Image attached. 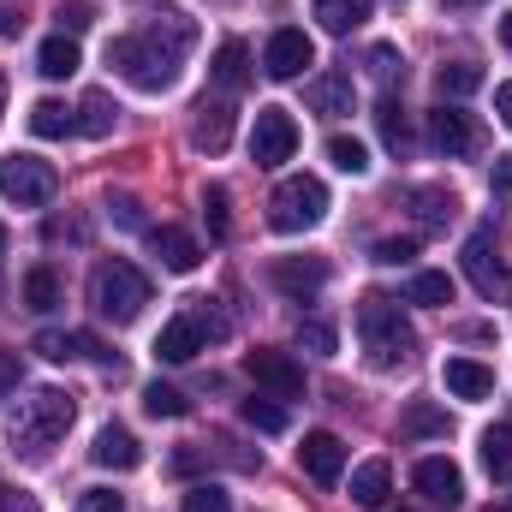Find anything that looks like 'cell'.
Returning a JSON list of instances; mask_svg holds the SVG:
<instances>
[{
  "mask_svg": "<svg viewBox=\"0 0 512 512\" xmlns=\"http://www.w3.org/2000/svg\"><path fill=\"white\" fill-rule=\"evenodd\" d=\"M411 256H417V239H382V245H376V262H382V268H405Z\"/></svg>",
  "mask_w": 512,
  "mask_h": 512,
  "instance_id": "43",
  "label": "cell"
},
{
  "mask_svg": "<svg viewBox=\"0 0 512 512\" xmlns=\"http://www.w3.org/2000/svg\"><path fill=\"white\" fill-rule=\"evenodd\" d=\"M90 459H96L102 471H137V465H143V447H137V435H131L126 423H108V429L96 435Z\"/></svg>",
  "mask_w": 512,
  "mask_h": 512,
  "instance_id": "17",
  "label": "cell"
},
{
  "mask_svg": "<svg viewBox=\"0 0 512 512\" xmlns=\"http://www.w3.org/2000/svg\"><path fill=\"white\" fill-rule=\"evenodd\" d=\"M0 489H6V483H0Z\"/></svg>",
  "mask_w": 512,
  "mask_h": 512,
  "instance_id": "57",
  "label": "cell"
},
{
  "mask_svg": "<svg viewBox=\"0 0 512 512\" xmlns=\"http://www.w3.org/2000/svg\"><path fill=\"white\" fill-rule=\"evenodd\" d=\"M429 143L447 155V161H459V155H471L477 149V126H471V114H459V108H435L429 114Z\"/></svg>",
  "mask_w": 512,
  "mask_h": 512,
  "instance_id": "15",
  "label": "cell"
},
{
  "mask_svg": "<svg viewBox=\"0 0 512 512\" xmlns=\"http://www.w3.org/2000/svg\"><path fill=\"white\" fill-rule=\"evenodd\" d=\"M310 12H316V24H322L328 36H352L358 24H370L376 0H316Z\"/></svg>",
  "mask_w": 512,
  "mask_h": 512,
  "instance_id": "21",
  "label": "cell"
},
{
  "mask_svg": "<svg viewBox=\"0 0 512 512\" xmlns=\"http://www.w3.org/2000/svg\"><path fill=\"white\" fill-rule=\"evenodd\" d=\"M143 411H149V417H185L191 399H185L179 387H167V382H149L143 387Z\"/></svg>",
  "mask_w": 512,
  "mask_h": 512,
  "instance_id": "36",
  "label": "cell"
},
{
  "mask_svg": "<svg viewBox=\"0 0 512 512\" xmlns=\"http://www.w3.org/2000/svg\"><path fill=\"white\" fill-rule=\"evenodd\" d=\"M24 304H30L36 316L60 310V274H54V268H30V274H24Z\"/></svg>",
  "mask_w": 512,
  "mask_h": 512,
  "instance_id": "32",
  "label": "cell"
},
{
  "mask_svg": "<svg viewBox=\"0 0 512 512\" xmlns=\"http://www.w3.org/2000/svg\"><path fill=\"white\" fill-rule=\"evenodd\" d=\"M358 340H364V358L376 364V370H399V364H411V352H417V334H411V322H405V310L382 298V292H370L364 304H358Z\"/></svg>",
  "mask_w": 512,
  "mask_h": 512,
  "instance_id": "2",
  "label": "cell"
},
{
  "mask_svg": "<svg viewBox=\"0 0 512 512\" xmlns=\"http://www.w3.org/2000/svg\"><path fill=\"white\" fill-rule=\"evenodd\" d=\"M489 185H495V191H512V155H495V167H489Z\"/></svg>",
  "mask_w": 512,
  "mask_h": 512,
  "instance_id": "48",
  "label": "cell"
},
{
  "mask_svg": "<svg viewBox=\"0 0 512 512\" xmlns=\"http://www.w3.org/2000/svg\"><path fill=\"white\" fill-rule=\"evenodd\" d=\"M501 42H507V48H512V12H507V18H501Z\"/></svg>",
  "mask_w": 512,
  "mask_h": 512,
  "instance_id": "52",
  "label": "cell"
},
{
  "mask_svg": "<svg viewBox=\"0 0 512 512\" xmlns=\"http://www.w3.org/2000/svg\"><path fill=\"white\" fill-rule=\"evenodd\" d=\"M495 114H501V126H512V84H495Z\"/></svg>",
  "mask_w": 512,
  "mask_h": 512,
  "instance_id": "50",
  "label": "cell"
},
{
  "mask_svg": "<svg viewBox=\"0 0 512 512\" xmlns=\"http://www.w3.org/2000/svg\"><path fill=\"white\" fill-rule=\"evenodd\" d=\"M191 143L209 149V155H221V149L233 143V102H221V96L209 102V96H203V102H197V120H191Z\"/></svg>",
  "mask_w": 512,
  "mask_h": 512,
  "instance_id": "16",
  "label": "cell"
},
{
  "mask_svg": "<svg viewBox=\"0 0 512 512\" xmlns=\"http://www.w3.org/2000/svg\"><path fill=\"white\" fill-rule=\"evenodd\" d=\"M411 203H417V221H423V227H447L453 209H459V197H453V191H435V185L411 191Z\"/></svg>",
  "mask_w": 512,
  "mask_h": 512,
  "instance_id": "33",
  "label": "cell"
},
{
  "mask_svg": "<svg viewBox=\"0 0 512 512\" xmlns=\"http://www.w3.org/2000/svg\"><path fill=\"white\" fill-rule=\"evenodd\" d=\"M72 417H78L72 393H60V387H36V393L18 399V411H12V447L30 453V459H42V453L72 429Z\"/></svg>",
  "mask_w": 512,
  "mask_h": 512,
  "instance_id": "3",
  "label": "cell"
},
{
  "mask_svg": "<svg viewBox=\"0 0 512 512\" xmlns=\"http://www.w3.org/2000/svg\"><path fill=\"white\" fill-rule=\"evenodd\" d=\"M149 251L161 256V268H167V274H191V268L203 262L197 239H191V233H179V227H155V233H149Z\"/></svg>",
  "mask_w": 512,
  "mask_h": 512,
  "instance_id": "20",
  "label": "cell"
},
{
  "mask_svg": "<svg viewBox=\"0 0 512 512\" xmlns=\"http://www.w3.org/2000/svg\"><path fill=\"white\" fill-rule=\"evenodd\" d=\"M370 72L382 78L387 90H393V84H405V60H399L393 48H376V54H370Z\"/></svg>",
  "mask_w": 512,
  "mask_h": 512,
  "instance_id": "42",
  "label": "cell"
},
{
  "mask_svg": "<svg viewBox=\"0 0 512 512\" xmlns=\"http://www.w3.org/2000/svg\"><path fill=\"white\" fill-rule=\"evenodd\" d=\"M90 24V6H60V30H84Z\"/></svg>",
  "mask_w": 512,
  "mask_h": 512,
  "instance_id": "49",
  "label": "cell"
},
{
  "mask_svg": "<svg viewBox=\"0 0 512 512\" xmlns=\"http://www.w3.org/2000/svg\"><path fill=\"white\" fill-rule=\"evenodd\" d=\"M78 512H126V495H114V489H84V495H78Z\"/></svg>",
  "mask_w": 512,
  "mask_h": 512,
  "instance_id": "44",
  "label": "cell"
},
{
  "mask_svg": "<svg viewBox=\"0 0 512 512\" xmlns=\"http://www.w3.org/2000/svg\"><path fill=\"white\" fill-rule=\"evenodd\" d=\"M483 471H489L495 483H512V423L483 429Z\"/></svg>",
  "mask_w": 512,
  "mask_h": 512,
  "instance_id": "26",
  "label": "cell"
},
{
  "mask_svg": "<svg viewBox=\"0 0 512 512\" xmlns=\"http://www.w3.org/2000/svg\"><path fill=\"white\" fill-rule=\"evenodd\" d=\"M399 429L405 435H447V411L441 405H429V399H417V405H405V417H399Z\"/></svg>",
  "mask_w": 512,
  "mask_h": 512,
  "instance_id": "34",
  "label": "cell"
},
{
  "mask_svg": "<svg viewBox=\"0 0 512 512\" xmlns=\"http://www.w3.org/2000/svg\"><path fill=\"white\" fill-rule=\"evenodd\" d=\"M441 382H447L453 399H489V393H495V370L477 364V358H447V364H441Z\"/></svg>",
  "mask_w": 512,
  "mask_h": 512,
  "instance_id": "18",
  "label": "cell"
},
{
  "mask_svg": "<svg viewBox=\"0 0 512 512\" xmlns=\"http://www.w3.org/2000/svg\"><path fill=\"white\" fill-rule=\"evenodd\" d=\"M90 304H96V316H108V322H137L143 316V304H149V280H143V268H131V262H96V274H90Z\"/></svg>",
  "mask_w": 512,
  "mask_h": 512,
  "instance_id": "4",
  "label": "cell"
},
{
  "mask_svg": "<svg viewBox=\"0 0 512 512\" xmlns=\"http://www.w3.org/2000/svg\"><path fill=\"white\" fill-rule=\"evenodd\" d=\"M328 161H334L340 173H352V179L370 173V149H364L358 137H328Z\"/></svg>",
  "mask_w": 512,
  "mask_h": 512,
  "instance_id": "37",
  "label": "cell"
},
{
  "mask_svg": "<svg viewBox=\"0 0 512 512\" xmlns=\"http://www.w3.org/2000/svg\"><path fill=\"white\" fill-rule=\"evenodd\" d=\"M197 352H203V328H197L191 316H173V322L155 334V358H161V364H191Z\"/></svg>",
  "mask_w": 512,
  "mask_h": 512,
  "instance_id": "19",
  "label": "cell"
},
{
  "mask_svg": "<svg viewBox=\"0 0 512 512\" xmlns=\"http://www.w3.org/2000/svg\"><path fill=\"white\" fill-rule=\"evenodd\" d=\"M0 512H42V507H36V495H24V489H0Z\"/></svg>",
  "mask_w": 512,
  "mask_h": 512,
  "instance_id": "47",
  "label": "cell"
},
{
  "mask_svg": "<svg viewBox=\"0 0 512 512\" xmlns=\"http://www.w3.org/2000/svg\"><path fill=\"white\" fill-rule=\"evenodd\" d=\"M489 512H512V495H501V501H495V507H489Z\"/></svg>",
  "mask_w": 512,
  "mask_h": 512,
  "instance_id": "53",
  "label": "cell"
},
{
  "mask_svg": "<svg viewBox=\"0 0 512 512\" xmlns=\"http://www.w3.org/2000/svg\"><path fill=\"white\" fill-rule=\"evenodd\" d=\"M54 191H60V173L48 161H36V155H6L0 161V197L6 203L42 209V203H54Z\"/></svg>",
  "mask_w": 512,
  "mask_h": 512,
  "instance_id": "7",
  "label": "cell"
},
{
  "mask_svg": "<svg viewBox=\"0 0 512 512\" xmlns=\"http://www.w3.org/2000/svg\"><path fill=\"white\" fill-rule=\"evenodd\" d=\"M239 417H245L251 429H262V435H280V429H286V405H280V399H262V393L239 405Z\"/></svg>",
  "mask_w": 512,
  "mask_h": 512,
  "instance_id": "35",
  "label": "cell"
},
{
  "mask_svg": "<svg viewBox=\"0 0 512 512\" xmlns=\"http://www.w3.org/2000/svg\"><path fill=\"white\" fill-rule=\"evenodd\" d=\"M411 483H417V495H423L429 507L453 512L459 501H465V477H459V465H453V459H441V453H435V459H417Z\"/></svg>",
  "mask_w": 512,
  "mask_h": 512,
  "instance_id": "11",
  "label": "cell"
},
{
  "mask_svg": "<svg viewBox=\"0 0 512 512\" xmlns=\"http://www.w3.org/2000/svg\"><path fill=\"white\" fill-rule=\"evenodd\" d=\"M245 376H251L256 387H268L274 399H298V393H304V370H298L286 352H268V346H256L251 358H245Z\"/></svg>",
  "mask_w": 512,
  "mask_h": 512,
  "instance_id": "12",
  "label": "cell"
},
{
  "mask_svg": "<svg viewBox=\"0 0 512 512\" xmlns=\"http://www.w3.org/2000/svg\"><path fill=\"white\" fill-rule=\"evenodd\" d=\"M465 280L489 298V304H512V268L501 262V245H495V227H477L465 239Z\"/></svg>",
  "mask_w": 512,
  "mask_h": 512,
  "instance_id": "6",
  "label": "cell"
},
{
  "mask_svg": "<svg viewBox=\"0 0 512 512\" xmlns=\"http://www.w3.org/2000/svg\"><path fill=\"white\" fill-rule=\"evenodd\" d=\"M304 96L316 114H352V72H322Z\"/></svg>",
  "mask_w": 512,
  "mask_h": 512,
  "instance_id": "23",
  "label": "cell"
},
{
  "mask_svg": "<svg viewBox=\"0 0 512 512\" xmlns=\"http://www.w3.org/2000/svg\"><path fill=\"white\" fill-rule=\"evenodd\" d=\"M78 66H84V54H78V42H72L66 30L48 36V42L36 48V72H42V78H72Z\"/></svg>",
  "mask_w": 512,
  "mask_h": 512,
  "instance_id": "22",
  "label": "cell"
},
{
  "mask_svg": "<svg viewBox=\"0 0 512 512\" xmlns=\"http://www.w3.org/2000/svg\"><path fill=\"white\" fill-rule=\"evenodd\" d=\"M268 280H274L286 298H316V292L328 286V262H322V256H280V262L268 268Z\"/></svg>",
  "mask_w": 512,
  "mask_h": 512,
  "instance_id": "14",
  "label": "cell"
},
{
  "mask_svg": "<svg viewBox=\"0 0 512 512\" xmlns=\"http://www.w3.org/2000/svg\"><path fill=\"white\" fill-rule=\"evenodd\" d=\"M114 120H120V108L108 102V90H90V96L78 102V131H84V137H108Z\"/></svg>",
  "mask_w": 512,
  "mask_h": 512,
  "instance_id": "29",
  "label": "cell"
},
{
  "mask_svg": "<svg viewBox=\"0 0 512 512\" xmlns=\"http://www.w3.org/2000/svg\"><path fill=\"white\" fill-rule=\"evenodd\" d=\"M179 512H233V495L215 489V483H197V489L179 501Z\"/></svg>",
  "mask_w": 512,
  "mask_h": 512,
  "instance_id": "39",
  "label": "cell"
},
{
  "mask_svg": "<svg viewBox=\"0 0 512 512\" xmlns=\"http://www.w3.org/2000/svg\"><path fill=\"white\" fill-rule=\"evenodd\" d=\"M465 6H471V0H465Z\"/></svg>",
  "mask_w": 512,
  "mask_h": 512,
  "instance_id": "56",
  "label": "cell"
},
{
  "mask_svg": "<svg viewBox=\"0 0 512 512\" xmlns=\"http://www.w3.org/2000/svg\"><path fill=\"white\" fill-rule=\"evenodd\" d=\"M298 346H304L310 358H334V328L310 316V322H298Z\"/></svg>",
  "mask_w": 512,
  "mask_h": 512,
  "instance_id": "40",
  "label": "cell"
},
{
  "mask_svg": "<svg viewBox=\"0 0 512 512\" xmlns=\"http://www.w3.org/2000/svg\"><path fill=\"white\" fill-rule=\"evenodd\" d=\"M435 90H441V102H459V96L483 90V66H471V60H453V66H441V72H435Z\"/></svg>",
  "mask_w": 512,
  "mask_h": 512,
  "instance_id": "27",
  "label": "cell"
},
{
  "mask_svg": "<svg viewBox=\"0 0 512 512\" xmlns=\"http://www.w3.org/2000/svg\"><path fill=\"white\" fill-rule=\"evenodd\" d=\"M298 149V126L286 108H262L256 114V131H251V161L256 167H286Z\"/></svg>",
  "mask_w": 512,
  "mask_h": 512,
  "instance_id": "8",
  "label": "cell"
},
{
  "mask_svg": "<svg viewBox=\"0 0 512 512\" xmlns=\"http://www.w3.org/2000/svg\"><path fill=\"white\" fill-rule=\"evenodd\" d=\"M18 30H24V12H18V18H12V6H6V0H0V36H18Z\"/></svg>",
  "mask_w": 512,
  "mask_h": 512,
  "instance_id": "51",
  "label": "cell"
},
{
  "mask_svg": "<svg viewBox=\"0 0 512 512\" xmlns=\"http://www.w3.org/2000/svg\"><path fill=\"white\" fill-rule=\"evenodd\" d=\"M0 108H6V78H0Z\"/></svg>",
  "mask_w": 512,
  "mask_h": 512,
  "instance_id": "54",
  "label": "cell"
},
{
  "mask_svg": "<svg viewBox=\"0 0 512 512\" xmlns=\"http://www.w3.org/2000/svg\"><path fill=\"white\" fill-rule=\"evenodd\" d=\"M322 215H328V185L310 179V173L280 179V191L268 197V227L274 233H310V227H322Z\"/></svg>",
  "mask_w": 512,
  "mask_h": 512,
  "instance_id": "5",
  "label": "cell"
},
{
  "mask_svg": "<svg viewBox=\"0 0 512 512\" xmlns=\"http://www.w3.org/2000/svg\"><path fill=\"white\" fill-rule=\"evenodd\" d=\"M36 352H42L48 364H72V358H96L102 370H120V358H114V352H108V346H102L96 334H72V328H66V334H60V328H42V334H36Z\"/></svg>",
  "mask_w": 512,
  "mask_h": 512,
  "instance_id": "10",
  "label": "cell"
},
{
  "mask_svg": "<svg viewBox=\"0 0 512 512\" xmlns=\"http://www.w3.org/2000/svg\"><path fill=\"white\" fill-rule=\"evenodd\" d=\"M108 215H114L120 227H143V203H137V197H114V203H108Z\"/></svg>",
  "mask_w": 512,
  "mask_h": 512,
  "instance_id": "45",
  "label": "cell"
},
{
  "mask_svg": "<svg viewBox=\"0 0 512 512\" xmlns=\"http://www.w3.org/2000/svg\"><path fill=\"white\" fill-rule=\"evenodd\" d=\"M18 393V352H0V405Z\"/></svg>",
  "mask_w": 512,
  "mask_h": 512,
  "instance_id": "46",
  "label": "cell"
},
{
  "mask_svg": "<svg viewBox=\"0 0 512 512\" xmlns=\"http://www.w3.org/2000/svg\"><path fill=\"white\" fill-rule=\"evenodd\" d=\"M185 316L203 328V340H227V334H233V322H227V316H221L209 298H191V310H185Z\"/></svg>",
  "mask_w": 512,
  "mask_h": 512,
  "instance_id": "38",
  "label": "cell"
},
{
  "mask_svg": "<svg viewBox=\"0 0 512 512\" xmlns=\"http://www.w3.org/2000/svg\"><path fill=\"white\" fill-rule=\"evenodd\" d=\"M0 251H6V227H0Z\"/></svg>",
  "mask_w": 512,
  "mask_h": 512,
  "instance_id": "55",
  "label": "cell"
},
{
  "mask_svg": "<svg viewBox=\"0 0 512 512\" xmlns=\"http://www.w3.org/2000/svg\"><path fill=\"white\" fill-rule=\"evenodd\" d=\"M298 465H304L310 483H340V471H346V441H340L334 429H310L304 447H298Z\"/></svg>",
  "mask_w": 512,
  "mask_h": 512,
  "instance_id": "13",
  "label": "cell"
},
{
  "mask_svg": "<svg viewBox=\"0 0 512 512\" xmlns=\"http://www.w3.org/2000/svg\"><path fill=\"white\" fill-rule=\"evenodd\" d=\"M30 131H36V137H66V131H78V114H72L66 102L42 96V102L30 108Z\"/></svg>",
  "mask_w": 512,
  "mask_h": 512,
  "instance_id": "31",
  "label": "cell"
},
{
  "mask_svg": "<svg viewBox=\"0 0 512 512\" xmlns=\"http://www.w3.org/2000/svg\"><path fill=\"white\" fill-rule=\"evenodd\" d=\"M191 36H197V30H191L185 12H155L149 30H137V36H114V42H108V66L126 78L131 90L161 96V90L179 84V54L191 48Z\"/></svg>",
  "mask_w": 512,
  "mask_h": 512,
  "instance_id": "1",
  "label": "cell"
},
{
  "mask_svg": "<svg viewBox=\"0 0 512 512\" xmlns=\"http://www.w3.org/2000/svg\"><path fill=\"white\" fill-rule=\"evenodd\" d=\"M376 131H382V143L393 149V155H405V149H411V120H405V108H399L393 96L376 102Z\"/></svg>",
  "mask_w": 512,
  "mask_h": 512,
  "instance_id": "30",
  "label": "cell"
},
{
  "mask_svg": "<svg viewBox=\"0 0 512 512\" xmlns=\"http://www.w3.org/2000/svg\"><path fill=\"white\" fill-rule=\"evenodd\" d=\"M411 304H429V310H447L453 304V274H441V268H423V274H411V292H405Z\"/></svg>",
  "mask_w": 512,
  "mask_h": 512,
  "instance_id": "28",
  "label": "cell"
},
{
  "mask_svg": "<svg viewBox=\"0 0 512 512\" xmlns=\"http://www.w3.org/2000/svg\"><path fill=\"white\" fill-rule=\"evenodd\" d=\"M304 66H316V42L304 30H274L268 48H262V72L292 84V78H304Z\"/></svg>",
  "mask_w": 512,
  "mask_h": 512,
  "instance_id": "9",
  "label": "cell"
},
{
  "mask_svg": "<svg viewBox=\"0 0 512 512\" xmlns=\"http://www.w3.org/2000/svg\"><path fill=\"white\" fill-rule=\"evenodd\" d=\"M387 489H393L387 459H370V465H358V471H352V501H358V507H382Z\"/></svg>",
  "mask_w": 512,
  "mask_h": 512,
  "instance_id": "25",
  "label": "cell"
},
{
  "mask_svg": "<svg viewBox=\"0 0 512 512\" xmlns=\"http://www.w3.org/2000/svg\"><path fill=\"white\" fill-rule=\"evenodd\" d=\"M209 72H215L221 90H245V84H251V48H245V42H221Z\"/></svg>",
  "mask_w": 512,
  "mask_h": 512,
  "instance_id": "24",
  "label": "cell"
},
{
  "mask_svg": "<svg viewBox=\"0 0 512 512\" xmlns=\"http://www.w3.org/2000/svg\"><path fill=\"white\" fill-rule=\"evenodd\" d=\"M203 215H209V233H215V239H227V191H221V185H209V191H203Z\"/></svg>",
  "mask_w": 512,
  "mask_h": 512,
  "instance_id": "41",
  "label": "cell"
}]
</instances>
